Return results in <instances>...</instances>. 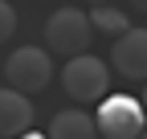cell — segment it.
<instances>
[{
  "mask_svg": "<svg viewBox=\"0 0 147 139\" xmlns=\"http://www.w3.org/2000/svg\"><path fill=\"white\" fill-rule=\"evenodd\" d=\"M90 41H94V25H90V12L82 8H57L45 21V45L53 49V53H61V57H74V53H86Z\"/></svg>",
  "mask_w": 147,
  "mask_h": 139,
  "instance_id": "1",
  "label": "cell"
},
{
  "mask_svg": "<svg viewBox=\"0 0 147 139\" xmlns=\"http://www.w3.org/2000/svg\"><path fill=\"white\" fill-rule=\"evenodd\" d=\"M147 123V111L143 102L131 94H102L98 98V111H94V127L102 139H135Z\"/></svg>",
  "mask_w": 147,
  "mask_h": 139,
  "instance_id": "2",
  "label": "cell"
},
{
  "mask_svg": "<svg viewBox=\"0 0 147 139\" xmlns=\"http://www.w3.org/2000/svg\"><path fill=\"white\" fill-rule=\"evenodd\" d=\"M110 86V65L94 53H74L61 70V90L74 102H98Z\"/></svg>",
  "mask_w": 147,
  "mask_h": 139,
  "instance_id": "3",
  "label": "cell"
},
{
  "mask_svg": "<svg viewBox=\"0 0 147 139\" xmlns=\"http://www.w3.org/2000/svg\"><path fill=\"white\" fill-rule=\"evenodd\" d=\"M4 78H8L12 90L37 94V90H45L53 82V57L45 49H37V45H21V49H12V57L4 61Z\"/></svg>",
  "mask_w": 147,
  "mask_h": 139,
  "instance_id": "4",
  "label": "cell"
},
{
  "mask_svg": "<svg viewBox=\"0 0 147 139\" xmlns=\"http://www.w3.org/2000/svg\"><path fill=\"white\" fill-rule=\"evenodd\" d=\"M110 61L127 82H147V29H127L115 37Z\"/></svg>",
  "mask_w": 147,
  "mask_h": 139,
  "instance_id": "5",
  "label": "cell"
},
{
  "mask_svg": "<svg viewBox=\"0 0 147 139\" xmlns=\"http://www.w3.org/2000/svg\"><path fill=\"white\" fill-rule=\"evenodd\" d=\"M33 127V102L29 94L12 90V86H0V139H12Z\"/></svg>",
  "mask_w": 147,
  "mask_h": 139,
  "instance_id": "6",
  "label": "cell"
},
{
  "mask_svg": "<svg viewBox=\"0 0 147 139\" xmlns=\"http://www.w3.org/2000/svg\"><path fill=\"white\" fill-rule=\"evenodd\" d=\"M49 139H98V127H94V115L86 111H57L49 123Z\"/></svg>",
  "mask_w": 147,
  "mask_h": 139,
  "instance_id": "7",
  "label": "cell"
},
{
  "mask_svg": "<svg viewBox=\"0 0 147 139\" xmlns=\"http://www.w3.org/2000/svg\"><path fill=\"white\" fill-rule=\"evenodd\" d=\"M90 25H94V33H102V37H119V33L131 29V16L123 8H115V4H94L90 8Z\"/></svg>",
  "mask_w": 147,
  "mask_h": 139,
  "instance_id": "8",
  "label": "cell"
},
{
  "mask_svg": "<svg viewBox=\"0 0 147 139\" xmlns=\"http://www.w3.org/2000/svg\"><path fill=\"white\" fill-rule=\"evenodd\" d=\"M12 33H16V8L8 4V0H0V45H4Z\"/></svg>",
  "mask_w": 147,
  "mask_h": 139,
  "instance_id": "9",
  "label": "cell"
},
{
  "mask_svg": "<svg viewBox=\"0 0 147 139\" xmlns=\"http://www.w3.org/2000/svg\"><path fill=\"white\" fill-rule=\"evenodd\" d=\"M12 139H49V135H37V131H21V135H12Z\"/></svg>",
  "mask_w": 147,
  "mask_h": 139,
  "instance_id": "10",
  "label": "cell"
},
{
  "mask_svg": "<svg viewBox=\"0 0 147 139\" xmlns=\"http://www.w3.org/2000/svg\"><path fill=\"white\" fill-rule=\"evenodd\" d=\"M131 8H135V12H143V16H147V0H131Z\"/></svg>",
  "mask_w": 147,
  "mask_h": 139,
  "instance_id": "11",
  "label": "cell"
},
{
  "mask_svg": "<svg viewBox=\"0 0 147 139\" xmlns=\"http://www.w3.org/2000/svg\"><path fill=\"white\" fill-rule=\"evenodd\" d=\"M86 4H110V0H86Z\"/></svg>",
  "mask_w": 147,
  "mask_h": 139,
  "instance_id": "12",
  "label": "cell"
},
{
  "mask_svg": "<svg viewBox=\"0 0 147 139\" xmlns=\"http://www.w3.org/2000/svg\"><path fill=\"white\" fill-rule=\"evenodd\" d=\"M143 111H147V86H143Z\"/></svg>",
  "mask_w": 147,
  "mask_h": 139,
  "instance_id": "13",
  "label": "cell"
},
{
  "mask_svg": "<svg viewBox=\"0 0 147 139\" xmlns=\"http://www.w3.org/2000/svg\"><path fill=\"white\" fill-rule=\"evenodd\" d=\"M135 139H147V131H139V135H135Z\"/></svg>",
  "mask_w": 147,
  "mask_h": 139,
  "instance_id": "14",
  "label": "cell"
}]
</instances>
